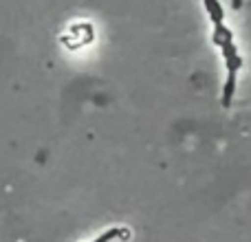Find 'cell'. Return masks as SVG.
Here are the masks:
<instances>
[{
  "mask_svg": "<svg viewBox=\"0 0 251 242\" xmlns=\"http://www.w3.org/2000/svg\"><path fill=\"white\" fill-rule=\"evenodd\" d=\"M117 238H128V229H126V227H110V229H106L104 234H100L91 242H113Z\"/></svg>",
  "mask_w": 251,
  "mask_h": 242,
  "instance_id": "277c9868",
  "label": "cell"
},
{
  "mask_svg": "<svg viewBox=\"0 0 251 242\" xmlns=\"http://www.w3.org/2000/svg\"><path fill=\"white\" fill-rule=\"evenodd\" d=\"M212 40L218 48H223V47H227V44L234 42V33L225 26V22H223V24H214V38Z\"/></svg>",
  "mask_w": 251,
  "mask_h": 242,
  "instance_id": "7a4b0ae2",
  "label": "cell"
},
{
  "mask_svg": "<svg viewBox=\"0 0 251 242\" xmlns=\"http://www.w3.org/2000/svg\"><path fill=\"white\" fill-rule=\"evenodd\" d=\"M221 51H223L225 66H227V82H225V88H223V106L229 108L231 99H234V93H236V73H238V69L243 66V57L238 55V48H236L234 42L223 47Z\"/></svg>",
  "mask_w": 251,
  "mask_h": 242,
  "instance_id": "6da1fadb",
  "label": "cell"
},
{
  "mask_svg": "<svg viewBox=\"0 0 251 242\" xmlns=\"http://www.w3.org/2000/svg\"><path fill=\"white\" fill-rule=\"evenodd\" d=\"M203 4H205V11L209 13L214 24H223V22H225V11H223L218 0H203Z\"/></svg>",
  "mask_w": 251,
  "mask_h": 242,
  "instance_id": "3957f363",
  "label": "cell"
}]
</instances>
